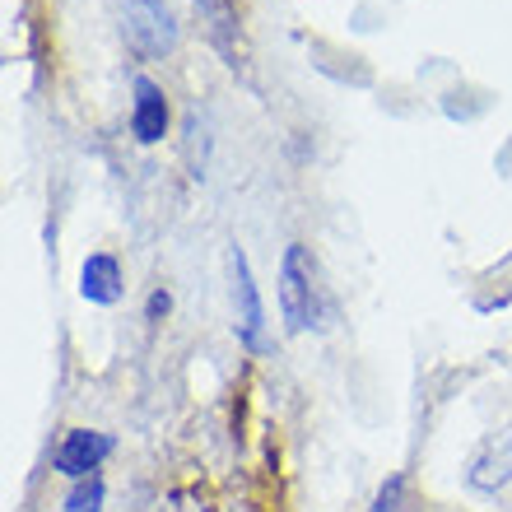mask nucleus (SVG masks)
I'll return each mask as SVG.
<instances>
[{
	"label": "nucleus",
	"mask_w": 512,
	"mask_h": 512,
	"mask_svg": "<svg viewBox=\"0 0 512 512\" xmlns=\"http://www.w3.org/2000/svg\"><path fill=\"white\" fill-rule=\"evenodd\" d=\"M280 312L289 331H308L317 322V261L303 243L284 247L280 261Z\"/></svg>",
	"instance_id": "f257e3e1"
},
{
	"label": "nucleus",
	"mask_w": 512,
	"mask_h": 512,
	"mask_svg": "<svg viewBox=\"0 0 512 512\" xmlns=\"http://www.w3.org/2000/svg\"><path fill=\"white\" fill-rule=\"evenodd\" d=\"M126 38H131V47L140 56H168L177 47V24L173 14H168V5L163 0H126Z\"/></svg>",
	"instance_id": "f03ea898"
},
{
	"label": "nucleus",
	"mask_w": 512,
	"mask_h": 512,
	"mask_svg": "<svg viewBox=\"0 0 512 512\" xmlns=\"http://www.w3.org/2000/svg\"><path fill=\"white\" fill-rule=\"evenodd\" d=\"M229 275H233V308H238V336H243L247 350H261L266 345V308H261V294H256L252 266L238 247H229Z\"/></svg>",
	"instance_id": "7ed1b4c3"
},
{
	"label": "nucleus",
	"mask_w": 512,
	"mask_h": 512,
	"mask_svg": "<svg viewBox=\"0 0 512 512\" xmlns=\"http://www.w3.org/2000/svg\"><path fill=\"white\" fill-rule=\"evenodd\" d=\"M112 452V438L108 433H94V429H70L56 447V471L70 475V480H89V475L103 466V457Z\"/></svg>",
	"instance_id": "20e7f679"
},
{
	"label": "nucleus",
	"mask_w": 512,
	"mask_h": 512,
	"mask_svg": "<svg viewBox=\"0 0 512 512\" xmlns=\"http://www.w3.org/2000/svg\"><path fill=\"white\" fill-rule=\"evenodd\" d=\"M131 89H135L131 131L140 145H154V140H163V131H168V98H163V89L154 80H145V75H140Z\"/></svg>",
	"instance_id": "39448f33"
},
{
	"label": "nucleus",
	"mask_w": 512,
	"mask_h": 512,
	"mask_svg": "<svg viewBox=\"0 0 512 512\" xmlns=\"http://www.w3.org/2000/svg\"><path fill=\"white\" fill-rule=\"evenodd\" d=\"M80 294L89 298V303H103V308L122 298V266H117V256L94 252L89 261H84V270H80Z\"/></svg>",
	"instance_id": "423d86ee"
},
{
	"label": "nucleus",
	"mask_w": 512,
	"mask_h": 512,
	"mask_svg": "<svg viewBox=\"0 0 512 512\" xmlns=\"http://www.w3.org/2000/svg\"><path fill=\"white\" fill-rule=\"evenodd\" d=\"M508 480H512V429L503 433V438H494L471 466L475 489H499V485H508Z\"/></svg>",
	"instance_id": "0eeeda50"
},
{
	"label": "nucleus",
	"mask_w": 512,
	"mask_h": 512,
	"mask_svg": "<svg viewBox=\"0 0 512 512\" xmlns=\"http://www.w3.org/2000/svg\"><path fill=\"white\" fill-rule=\"evenodd\" d=\"M196 10H201V19L210 24V33H215L219 47L233 52V38H238V14H233V0H196Z\"/></svg>",
	"instance_id": "6e6552de"
},
{
	"label": "nucleus",
	"mask_w": 512,
	"mask_h": 512,
	"mask_svg": "<svg viewBox=\"0 0 512 512\" xmlns=\"http://www.w3.org/2000/svg\"><path fill=\"white\" fill-rule=\"evenodd\" d=\"M66 512H103V480H75V489L66 494Z\"/></svg>",
	"instance_id": "1a4fd4ad"
},
{
	"label": "nucleus",
	"mask_w": 512,
	"mask_h": 512,
	"mask_svg": "<svg viewBox=\"0 0 512 512\" xmlns=\"http://www.w3.org/2000/svg\"><path fill=\"white\" fill-rule=\"evenodd\" d=\"M401 494H405V480L401 475H391L387 485L378 489V499H373V508L368 512H401Z\"/></svg>",
	"instance_id": "9d476101"
},
{
	"label": "nucleus",
	"mask_w": 512,
	"mask_h": 512,
	"mask_svg": "<svg viewBox=\"0 0 512 512\" xmlns=\"http://www.w3.org/2000/svg\"><path fill=\"white\" fill-rule=\"evenodd\" d=\"M168 308H173V298L163 294V289H154V294H149V303H145L149 322H159V317H168Z\"/></svg>",
	"instance_id": "9b49d317"
}]
</instances>
